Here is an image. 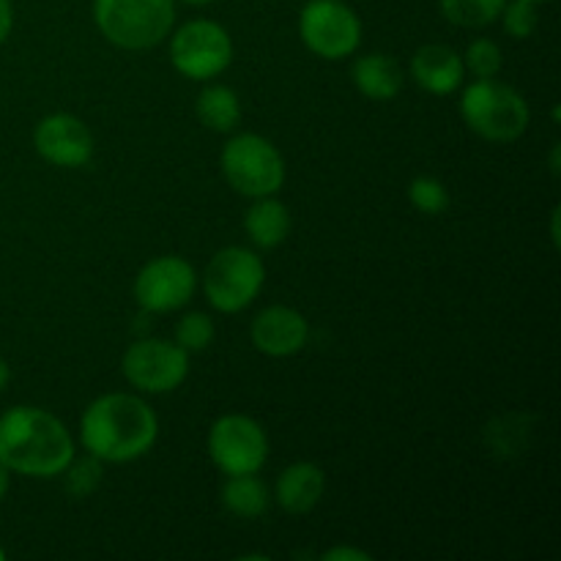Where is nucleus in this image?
Returning <instances> with one entry per match:
<instances>
[{
    "mask_svg": "<svg viewBox=\"0 0 561 561\" xmlns=\"http://www.w3.org/2000/svg\"><path fill=\"white\" fill-rule=\"evenodd\" d=\"M290 211L285 203H279L277 197H255L250 208L244 214V233L257 250H274V247L283 244L290 233Z\"/></svg>",
    "mask_w": 561,
    "mask_h": 561,
    "instance_id": "17",
    "label": "nucleus"
},
{
    "mask_svg": "<svg viewBox=\"0 0 561 561\" xmlns=\"http://www.w3.org/2000/svg\"><path fill=\"white\" fill-rule=\"evenodd\" d=\"M157 438V414L137 394H102L82 411V449L102 460V463H131V460L151 453Z\"/></svg>",
    "mask_w": 561,
    "mask_h": 561,
    "instance_id": "1",
    "label": "nucleus"
},
{
    "mask_svg": "<svg viewBox=\"0 0 561 561\" xmlns=\"http://www.w3.org/2000/svg\"><path fill=\"white\" fill-rule=\"evenodd\" d=\"M323 561H370V553L359 551V548L337 546V548H329V551L323 553Z\"/></svg>",
    "mask_w": 561,
    "mask_h": 561,
    "instance_id": "26",
    "label": "nucleus"
},
{
    "mask_svg": "<svg viewBox=\"0 0 561 561\" xmlns=\"http://www.w3.org/2000/svg\"><path fill=\"white\" fill-rule=\"evenodd\" d=\"M460 115L474 135L491 142L518 140L529 129L531 118L524 93L507 82H499L496 77L466 85L460 96Z\"/></svg>",
    "mask_w": 561,
    "mask_h": 561,
    "instance_id": "4",
    "label": "nucleus"
},
{
    "mask_svg": "<svg viewBox=\"0 0 561 561\" xmlns=\"http://www.w3.org/2000/svg\"><path fill=\"white\" fill-rule=\"evenodd\" d=\"M219 168L225 181L244 197L277 195L285 184V159L272 140L261 135H233L222 146Z\"/></svg>",
    "mask_w": 561,
    "mask_h": 561,
    "instance_id": "5",
    "label": "nucleus"
},
{
    "mask_svg": "<svg viewBox=\"0 0 561 561\" xmlns=\"http://www.w3.org/2000/svg\"><path fill=\"white\" fill-rule=\"evenodd\" d=\"M214 340V321L206 312H186L175 323V340L186 354H195V351H206Z\"/></svg>",
    "mask_w": 561,
    "mask_h": 561,
    "instance_id": "22",
    "label": "nucleus"
},
{
    "mask_svg": "<svg viewBox=\"0 0 561 561\" xmlns=\"http://www.w3.org/2000/svg\"><path fill=\"white\" fill-rule=\"evenodd\" d=\"M250 337L261 354L285 359L305 348L310 340V323L294 307L272 305L257 312L250 327Z\"/></svg>",
    "mask_w": 561,
    "mask_h": 561,
    "instance_id": "13",
    "label": "nucleus"
},
{
    "mask_svg": "<svg viewBox=\"0 0 561 561\" xmlns=\"http://www.w3.org/2000/svg\"><path fill=\"white\" fill-rule=\"evenodd\" d=\"M266 283V266L247 247H225L203 272V294L217 312H241L257 299Z\"/></svg>",
    "mask_w": 561,
    "mask_h": 561,
    "instance_id": "6",
    "label": "nucleus"
},
{
    "mask_svg": "<svg viewBox=\"0 0 561 561\" xmlns=\"http://www.w3.org/2000/svg\"><path fill=\"white\" fill-rule=\"evenodd\" d=\"M502 47L491 38H474V42L466 47L463 66L466 71L477 77V80H488V77H496L502 71Z\"/></svg>",
    "mask_w": 561,
    "mask_h": 561,
    "instance_id": "24",
    "label": "nucleus"
},
{
    "mask_svg": "<svg viewBox=\"0 0 561 561\" xmlns=\"http://www.w3.org/2000/svg\"><path fill=\"white\" fill-rule=\"evenodd\" d=\"M323 491H327V477L321 466L310 460H299L279 471L277 477V504L290 515H307L321 504Z\"/></svg>",
    "mask_w": 561,
    "mask_h": 561,
    "instance_id": "15",
    "label": "nucleus"
},
{
    "mask_svg": "<svg viewBox=\"0 0 561 561\" xmlns=\"http://www.w3.org/2000/svg\"><path fill=\"white\" fill-rule=\"evenodd\" d=\"M351 80H354L356 91L362 96L373 99V102H389L403 91V66L383 53H367L354 60L351 66Z\"/></svg>",
    "mask_w": 561,
    "mask_h": 561,
    "instance_id": "16",
    "label": "nucleus"
},
{
    "mask_svg": "<svg viewBox=\"0 0 561 561\" xmlns=\"http://www.w3.org/2000/svg\"><path fill=\"white\" fill-rule=\"evenodd\" d=\"M75 460V438L47 409L14 405L0 414V463L11 474L53 480Z\"/></svg>",
    "mask_w": 561,
    "mask_h": 561,
    "instance_id": "2",
    "label": "nucleus"
},
{
    "mask_svg": "<svg viewBox=\"0 0 561 561\" xmlns=\"http://www.w3.org/2000/svg\"><path fill=\"white\" fill-rule=\"evenodd\" d=\"M507 0H438L444 20L458 27H488L502 16Z\"/></svg>",
    "mask_w": 561,
    "mask_h": 561,
    "instance_id": "20",
    "label": "nucleus"
},
{
    "mask_svg": "<svg viewBox=\"0 0 561 561\" xmlns=\"http://www.w3.org/2000/svg\"><path fill=\"white\" fill-rule=\"evenodd\" d=\"M33 146L44 162L55 168H85L93 159V135L77 115L53 113L33 129Z\"/></svg>",
    "mask_w": 561,
    "mask_h": 561,
    "instance_id": "12",
    "label": "nucleus"
},
{
    "mask_svg": "<svg viewBox=\"0 0 561 561\" xmlns=\"http://www.w3.org/2000/svg\"><path fill=\"white\" fill-rule=\"evenodd\" d=\"M195 113L206 129L228 135L241 124L239 93L228 85H206L197 93Z\"/></svg>",
    "mask_w": 561,
    "mask_h": 561,
    "instance_id": "19",
    "label": "nucleus"
},
{
    "mask_svg": "<svg viewBox=\"0 0 561 561\" xmlns=\"http://www.w3.org/2000/svg\"><path fill=\"white\" fill-rule=\"evenodd\" d=\"M499 20H502L507 36L529 38L537 27V3H529V0H507Z\"/></svg>",
    "mask_w": 561,
    "mask_h": 561,
    "instance_id": "25",
    "label": "nucleus"
},
{
    "mask_svg": "<svg viewBox=\"0 0 561 561\" xmlns=\"http://www.w3.org/2000/svg\"><path fill=\"white\" fill-rule=\"evenodd\" d=\"M197 290V272L179 255L148 261L135 277V299L146 312H175L190 305Z\"/></svg>",
    "mask_w": 561,
    "mask_h": 561,
    "instance_id": "11",
    "label": "nucleus"
},
{
    "mask_svg": "<svg viewBox=\"0 0 561 561\" xmlns=\"http://www.w3.org/2000/svg\"><path fill=\"white\" fill-rule=\"evenodd\" d=\"M64 474H66V491H69V496L85 499L102 485V474H104L102 460L93 458V455H85V458L80 460L75 458L69 466H66Z\"/></svg>",
    "mask_w": 561,
    "mask_h": 561,
    "instance_id": "23",
    "label": "nucleus"
},
{
    "mask_svg": "<svg viewBox=\"0 0 561 561\" xmlns=\"http://www.w3.org/2000/svg\"><path fill=\"white\" fill-rule=\"evenodd\" d=\"M9 378H11V370H9V362L0 356V392H3L5 387H9Z\"/></svg>",
    "mask_w": 561,
    "mask_h": 561,
    "instance_id": "29",
    "label": "nucleus"
},
{
    "mask_svg": "<svg viewBox=\"0 0 561 561\" xmlns=\"http://www.w3.org/2000/svg\"><path fill=\"white\" fill-rule=\"evenodd\" d=\"M411 77L422 91L433 96H449L463 85V55H458L447 44H425L411 58Z\"/></svg>",
    "mask_w": 561,
    "mask_h": 561,
    "instance_id": "14",
    "label": "nucleus"
},
{
    "mask_svg": "<svg viewBox=\"0 0 561 561\" xmlns=\"http://www.w3.org/2000/svg\"><path fill=\"white\" fill-rule=\"evenodd\" d=\"M409 201L414 203L416 211L438 217V214L447 211L449 192L436 175H416V179L409 184Z\"/></svg>",
    "mask_w": 561,
    "mask_h": 561,
    "instance_id": "21",
    "label": "nucleus"
},
{
    "mask_svg": "<svg viewBox=\"0 0 561 561\" xmlns=\"http://www.w3.org/2000/svg\"><path fill=\"white\" fill-rule=\"evenodd\" d=\"M272 493L255 474H233L222 485V507L236 518L255 520L268 513Z\"/></svg>",
    "mask_w": 561,
    "mask_h": 561,
    "instance_id": "18",
    "label": "nucleus"
},
{
    "mask_svg": "<svg viewBox=\"0 0 561 561\" xmlns=\"http://www.w3.org/2000/svg\"><path fill=\"white\" fill-rule=\"evenodd\" d=\"M124 378L146 394H164L179 389L190 376V354L168 340H137L121 359Z\"/></svg>",
    "mask_w": 561,
    "mask_h": 561,
    "instance_id": "10",
    "label": "nucleus"
},
{
    "mask_svg": "<svg viewBox=\"0 0 561 561\" xmlns=\"http://www.w3.org/2000/svg\"><path fill=\"white\" fill-rule=\"evenodd\" d=\"M181 3H186V5H208V3H214V0H181Z\"/></svg>",
    "mask_w": 561,
    "mask_h": 561,
    "instance_id": "30",
    "label": "nucleus"
},
{
    "mask_svg": "<svg viewBox=\"0 0 561 561\" xmlns=\"http://www.w3.org/2000/svg\"><path fill=\"white\" fill-rule=\"evenodd\" d=\"M5 559V551H3V546H0V561H3Z\"/></svg>",
    "mask_w": 561,
    "mask_h": 561,
    "instance_id": "32",
    "label": "nucleus"
},
{
    "mask_svg": "<svg viewBox=\"0 0 561 561\" xmlns=\"http://www.w3.org/2000/svg\"><path fill=\"white\" fill-rule=\"evenodd\" d=\"M529 3H537V5H540V3H551V0H529Z\"/></svg>",
    "mask_w": 561,
    "mask_h": 561,
    "instance_id": "31",
    "label": "nucleus"
},
{
    "mask_svg": "<svg viewBox=\"0 0 561 561\" xmlns=\"http://www.w3.org/2000/svg\"><path fill=\"white\" fill-rule=\"evenodd\" d=\"M208 458L225 477L257 474L268 460L266 431L252 416H219L208 431Z\"/></svg>",
    "mask_w": 561,
    "mask_h": 561,
    "instance_id": "9",
    "label": "nucleus"
},
{
    "mask_svg": "<svg viewBox=\"0 0 561 561\" xmlns=\"http://www.w3.org/2000/svg\"><path fill=\"white\" fill-rule=\"evenodd\" d=\"M11 27H14V5L11 0H0V44L9 38Z\"/></svg>",
    "mask_w": 561,
    "mask_h": 561,
    "instance_id": "27",
    "label": "nucleus"
},
{
    "mask_svg": "<svg viewBox=\"0 0 561 561\" xmlns=\"http://www.w3.org/2000/svg\"><path fill=\"white\" fill-rule=\"evenodd\" d=\"M93 22L121 49H151L170 36L175 0H93Z\"/></svg>",
    "mask_w": 561,
    "mask_h": 561,
    "instance_id": "3",
    "label": "nucleus"
},
{
    "mask_svg": "<svg viewBox=\"0 0 561 561\" xmlns=\"http://www.w3.org/2000/svg\"><path fill=\"white\" fill-rule=\"evenodd\" d=\"M299 36L318 58H348L362 44V20L343 0H310L299 14Z\"/></svg>",
    "mask_w": 561,
    "mask_h": 561,
    "instance_id": "8",
    "label": "nucleus"
},
{
    "mask_svg": "<svg viewBox=\"0 0 561 561\" xmlns=\"http://www.w3.org/2000/svg\"><path fill=\"white\" fill-rule=\"evenodd\" d=\"M9 488H11V471L5 469L3 463H0V502H3V499H5Z\"/></svg>",
    "mask_w": 561,
    "mask_h": 561,
    "instance_id": "28",
    "label": "nucleus"
},
{
    "mask_svg": "<svg viewBox=\"0 0 561 561\" xmlns=\"http://www.w3.org/2000/svg\"><path fill=\"white\" fill-rule=\"evenodd\" d=\"M170 60L186 80H214L233 64V38L219 22L192 20L170 38Z\"/></svg>",
    "mask_w": 561,
    "mask_h": 561,
    "instance_id": "7",
    "label": "nucleus"
}]
</instances>
